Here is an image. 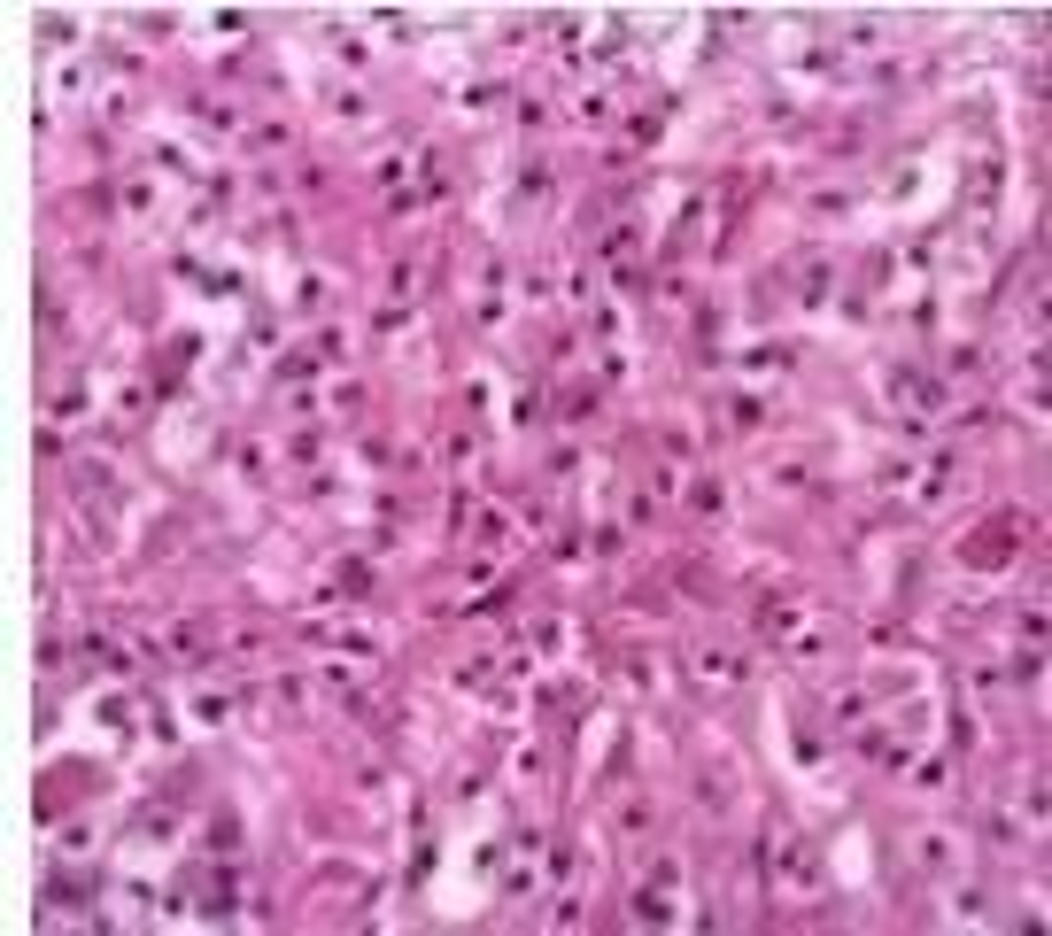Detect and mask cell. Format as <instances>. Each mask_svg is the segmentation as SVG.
I'll return each instance as SVG.
<instances>
[{"label":"cell","mask_w":1052,"mask_h":936,"mask_svg":"<svg viewBox=\"0 0 1052 936\" xmlns=\"http://www.w3.org/2000/svg\"><path fill=\"white\" fill-rule=\"evenodd\" d=\"M697 673H704V681H743V658H735V650H704Z\"/></svg>","instance_id":"obj_1"}]
</instances>
